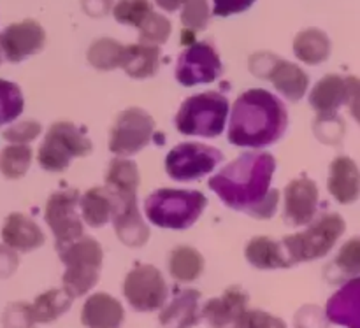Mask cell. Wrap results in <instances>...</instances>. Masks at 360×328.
Listing matches in <instances>:
<instances>
[{
	"label": "cell",
	"mask_w": 360,
	"mask_h": 328,
	"mask_svg": "<svg viewBox=\"0 0 360 328\" xmlns=\"http://www.w3.org/2000/svg\"><path fill=\"white\" fill-rule=\"evenodd\" d=\"M276 160L269 153H245L210 179V188L234 211L257 220L273 218L280 193L271 188Z\"/></svg>",
	"instance_id": "1"
},
{
	"label": "cell",
	"mask_w": 360,
	"mask_h": 328,
	"mask_svg": "<svg viewBox=\"0 0 360 328\" xmlns=\"http://www.w3.org/2000/svg\"><path fill=\"white\" fill-rule=\"evenodd\" d=\"M288 112L283 102L267 90H248L234 102L229 140L239 147H267L283 137Z\"/></svg>",
	"instance_id": "2"
},
{
	"label": "cell",
	"mask_w": 360,
	"mask_h": 328,
	"mask_svg": "<svg viewBox=\"0 0 360 328\" xmlns=\"http://www.w3.org/2000/svg\"><path fill=\"white\" fill-rule=\"evenodd\" d=\"M207 199L190 190H157L144 200V213L151 225L171 230H185L195 225L206 207Z\"/></svg>",
	"instance_id": "3"
},
{
	"label": "cell",
	"mask_w": 360,
	"mask_h": 328,
	"mask_svg": "<svg viewBox=\"0 0 360 328\" xmlns=\"http://www.w3.org/2000/svg\"><path fill=\"white\" fill-rule=\"evenodd\" d=\"M345 228L347 225L343 218L338 213H329L319 220H313L304 232L281 239V246L290 265L326 256L345 234Z\"/></svg>",
	"instance_id": "4"
},
{
	"label": "cell",
	"mask_w": 360,
	"mask_h": 328,
	"mask_svg": "<svg viewBox=\"0 0 360 328\" xmlns=\"http://www.w3.org/2000/svg\"><path fill=\"white\" fill-rule=\"evenodd\" d=\"M227 116V97L218 91H207L183 102L176 114V129L185 136L218 137L224 132Z\"/></svg>",
	"instance_id": "5"
},
{
	"label": "cell",
	"mask_w": 360,
	"mask_h": 328,
	"mask_svg": "<svg viewBox=\"0 0 360 328\" xmlns=\"http://www.w3.org/2000/svg\"><path fill=\"white\" fill-rule=\"evenodd\" d=\"M58 253L65 265L63 290L72 299L88 294L98 281V270L102 267L101 244L95 239L83 235Z\"/></svg>",
	"instance_id": "6"
},
{
	"label": "cell",
	"mask_w": 360,
	"mask_h": 328,
	"mask_svg": "<svg viewBox=\"0 0 360 328\" xmlns=\"http://www.w3.org/2000/svg\"><path fill=\"white\" fill-rule=\"evenodd\" d=\"M91 140L70 122H56L46 132L39 147L37 160L44 171L62 172L74 158L91 153Z\"/></svg>",
	"instance_id": "7"
},
{
	"label": "cell",
	"mask_w": 360,
	"mask_h": 328,
	"mask_svg": "<svg viewBox=\"0 0 360 328\" xmlns=\"http://www.w3.org/2000/svg\"><path fill=\"white\" fill-rule=\"evenodd\" d=\"M224 160L221 151L200 143H183L172 147L165 158V171L176 181H195L210 174Z\"/></svg>",
	"instance_id": "8"
},
{
	"label": "cell",
	"mask_w": 360,
	"mask_h": 328,
	"mask_svg": "<svg viewBox=\"0 0 360 328\" xmlns=\"http://www.w3.org/2000/svg\"><path fill=\"white\" fill-rule=\"evenodd\" d=\"M153 132L155 122L146 111L139 107L125 109L111 129L109 150L118 157H132L151 143Z\"/></svg>",
	"instance_id": "9"
},
{
	"label": "cell",
	"mask_w": 360,
	"mask_h": 328,
	"mask_svg": "<svg viewBox=\"0 0 360 328\" xmlns=\"http://www.w3.org/2000/svg\"><path fill=\"white\" fill-rule=\"evenodd\" d=\"M250 70L259 77H267L278 91L288 100L297 102L306 95L309 86V77L301 67L276 58L271 53H257L250 60Z\"/></svg>",
	"instance_id": "10"
},
{
	"label": "cell",
	"mask_w": 360,
	"mask_h": 328,
	"mask_svg": "<svg viewBox=\"0 0 360 328\" xmlns=\"http://www.w3.org/2000/svg\"><path fill=\"white\" fill-rule=\"evenodd\" d=\"M79 199L77 190H65V192L53 193L46 204V223L55 235L58 251L76 239L83 237L84 227L81 216L77 214Z\"/></svg>",
	"instance_id": "11"
},
{
	"label": "cell",
	"mask_w": 360,
	"mask_h": 328,
	"mask_svg": "<svg viewBox=\"0 0 360 328\" xmlns=\"http://www.w3.org/2000/svg\"><path fill=\"white\" fill-rule=\"evenodd\" d=\"M123 294L136 311H157L165 304L167 284L157 267L139 265L127 274Z\"/></svg>",
	"instance_id": "12"
},
{
	"label": "cell",
	"mask_w": 360,
	"mask_h": 328,
	"mask_svg": "<svg viewBox=\"0 0 360 328\" xmlns=\"http://www.w3.org/2000/svg\"><path fill=\"white\" fill-rule=\"evenodd\" d=\"M224 72L221 60L213 46L207 42H192L179 55L176 65V79L183 86L213 83Z\"/></svg>",
	"instance_id": "13"
},
{
	"label": "cell",
	"mask_w": 360,
	"mask_h": 328,
	"mask_svg": "<svg viewBox=\"0 0 360 328\" xmlns=\"http://www.w3.org/2000/svg\"><path fill=\"white\" fill-rule=\"evenodd\" d=\"M46 32L37 21L25 20L13 23L0 34V51L6 60L18 63L44 48Z\"/></svg>",
	"instance_id": "14"
},
{
	"label": "cell",
	"mask_w": 360,
	"mask_h": 328,
	"mask_svg": "<svg viewBox=\"0 0 360 328\" xmlns=\"http://www.w3.org/2000/svg\"><path fill=\"white\" fill-rule=\"evenodd\" d=\"M134 200H137V197H122L109 186H95L79 199L83 221L94 228L104 227L105 223L115 220L125 204Z\"/></svg>",
	"instance_id": "15"
},
{
	"label": "cell",
	"mask_w": 360,
	"mask_h": 328,
	"mask_svg": "<svg viewBox=\"0 0 360 328\" xmlns=\"http://www.w3.org/2000/svg\"><path fill=\"white\" fill-rule=\"evenodd\" d=\"M319 209V186L313 179L297 178L285 188L283 218L288 225L301 227L315 220Z\"/></svg>",
	"instance_id": "16"
},
{
	"label": "cell",
	"mask_w": 360,
	"mask_h": 328,
	"mask_svg": "<svg viewBox=\"0 0 360 328\" xmlns=\"http://www.w3.org/2000/svg\"><path fill=\"white\" fill-rule=\"evenodd\" d=\"M347 100V83L345 77L338 74H327L323 76L309 95V104L319 114V123L340 122L338 111Z\"/></svg>",
	"instance_id": "17"
},
{
	"label": "cell",
	"mask_w": 360,
	"mask_h": 328,
	"mask_svg": "<svg viewBox=\"0 0 360 328\" xmlns=\"http://www.w3.org/2000/svg\"><path fill=\"white\" fill-rule=\"evenodd\" d=\"M326 316L336 325L360 328V276L348 281L329 299Z\"/></svg>",
	"instance_id": "18"
},
{
	"label": "cell",
	"mask_w": 360,
	"mask_h": 328,
	"mask_svg": "<svg viewBox=\"0 0 360 328\" xmlns=\"http://www.w3.org/2000/svg\"><path fill=\"white\" fill-rule=\"evenodd\" d=\"M2 241L14 251H34L44 244L46 237L32 218L21 213H13L6 218L2 227Z\"/></svg>",
	"instance_id": "19"
},
{
	"label": "cell",
	"mask_w": 360,
	"mask_h": 328,
	"mask_svg": "<svg viewBox=\"0 0 360 328\" xmlns=\"http://www.w3.org/2000/svg\"><path fill=\"white\" fill-rule=\"evenodd\" d=\"M248 297L241 288H229L221 297L211 299L204 306V318L207 320L213 328H229L234 327L243 313L246 311Z\"/></svg>",
	"instance_id": "20"
},
{
	"label": "cell",
	"mask_w": 360,
	"mask_h": 328,
	"mask_svg": "<svg viewBox=\"0 0 360 328\" xmlns=\"http://www.w3.org/2000/svg\"><path fill=\"white\" fill-rule=\"evenodd\" d=\"M329 192L340 204H354L360 197V171L350 157H338L330 164Z\"/></svg>",
	"instance_id": "21"
},
{
	"label": "cell",
	"mask_w": 360,
	"mask_h": 328,
	"mask_svg": "<svg viewBox=\"0 0 360 328\" xmlns=\"http://www.w3.org/2000/svg\"><path fill=\"white\" fill-rule=\"evenodd\" d=\"M125 311L116 299L108 294H95L84 302L81 322L86 328H120Z\"/></svg>",
	"instance_id": "22"
},
{
	"label": "cell",
	"mask_w": 360,
	"mask_h": 328,
	"mask_svg": "<svg viewBox=\"0 0 360 328\" xmlns=\"http://www.w3.org/2000/svg\"><path fill=\"white\" fill-rule=\"evenodd\" d=\"M160 65V49L155 44H129L123 51V60L120 69L125 70L134 79H146L157 74Z\"/></svg>",
	"instance_id": "23"
},
{
	"label": "cell",
	"mask_w": 360,
	"mask_h": 328,
	"mask_svg": "<svg viewBox=\"0 0 360 328\" xmlns=\"http://www.w3.org/2000/svg\"><path fill=\"white\" fill-rule=\"evenodd\" d=\"M199 299L197 290H183L162 311L160 323L164 328H192L199 323Z\"/></svg>",
	"instance_id": "24"
},
{
	"label": "cell",
	"mask_w": 360,
	"mask_h": 328,
	"mask_svg": "<svg viewBox=\"0 0 360 328\" xmlns=\"http://www.w3.org/2000/svg\"><path fill=\"white\" fill-rule=\"evenodd\" d=\"M112 225H115V232L120 241L129 248H141L150 239V228L141 218L137 200L125 204L112 220Z\"/></svg>",
	"instance_id": "25"
},
{
	"label": "cell",
	"mask_w": 360,
	"mask_h": 328,
	"mask_svg": "<svg viewBox=\"0 0 360 328\" xmlns=\"http://www.w3.org/2000/svg\"><path fill=\"white\" fill-rule=\"evenodd\" d=\"M246 260L257 269H288V262L285 249L281 246V241H274L271 237H255L246 244L245 249Z\"/></svg>",
	"instance_id": "26"
},
{
	"label": "cell",
	"mask_w": 360,
	"mask_h": 328,
	"mask_svg": "<svg viewBox=\"0 0 360 328\" xmlns=\"http://www.w3.org/2000/svg\"><path fill=\"white\" fill-rule=\"evenodd\" d=\"M294 55L308 65H319L330 55L329 37L319 28H306L295 35Z\"/></svg>",
	"instance_id": "27"
},
{
	"label": "cell",
	"mask_w": 360,
	"mask_h": 328,
	"mask_svg": "<svg viewBox=\"0 0 360 328\" xmlns=\"http://www.w3.org/2000/svg\"><path fill=\"white\" fill-rule=\"evenodd\" d=\"M139 179L141 176L137 165L123 157L115 158L105 172V186L115 190L122 197H137Z\"/></svg>",
	"instance_id": "28"
},
{
	"label": "cell",
	"mask_w": 360,
	"mask_h": 328,
	"mask_svg": "<svg viewBox=\"0 0 360 328\" xmlns=\"http://www.w3.org/2000/svg\"><path fill=\"white\" fill-rule=\"evenodd\" d=\"M204 270V258L197 249L190 246H179L172 249L169 256V273L176 281L190 283L195 281Z\"/></svg>",
	"instance_id": "29"
},
{
	"label": "cell",
	"mask_w": 360,
	"mask_h": 328,
	"mask_svg": "<svg viewBox=\"0 0 360 328\" xmlns=\"http://www.w3.org/2000/svg\"><path fill=\"white\" fill-rule=\"evenodd\" d=\"M74 299L65 290H49L39 295L30 306L35 323H51L70 309Z\"/></svg>",
	"instance_id": "30"
},
{
	"label": "cell",
	"mask_w": 360,
	"mask_h": 328,
	"mask_svg": "<svg viewBox=\"0 0 360 328\" xmlns=\"http://www.w3.org/2000/svg\"><path fill=\"white\" fill-rule=\"evenodd\" d=\"M125 46L115 39H98L88 49V62L98 70H115L122 65Z\"/></svg>",
	"instance_id": "31"
},
{
	"label": "cell",
	"mask_w": 360,
	"mask_h": 328,
	"mask_svg": "<svg viewBox=\"0 0 360 328\" xmlns=\"http://www.w3.org/2000/svg\"><path fill=\"white\" fill-rule=\"evenodd\" d=\"M32 164V150L28 144H11L0 153V172L7 179H20Z\"/></svg>",
	"instance_id": "32"
},
{
	"label": "cell",
	"mask_w": 360,
	"mask_h": 328,
	"mask_svg": "<svg viewBox=\"0 0 360 328\" xmlns=\"http://www.w3.org/2000/svg\"><path fill=\"white\" fill-rule=\"evenodd\" d=\"M25 100L20 86L11 81L0 79V126L13 123L23 112Z\"/></svg>",
	"instance_id": "33"
},
{
	"label": "cell",
	"mask_w": 360,
	"mask_h": 328,
	"mask_svg": "<svg viewBox=\"0 0 360 328\" xmlns=\"http://www.w3.org/2000/svg\"><path fill=\"white\" fill-rule=\"evenodd\" d=\"M151 11L153 6L150 0H118L112 7V16L118 23L139 28Z\"/></svg>",
	"instance_id": "34"
},
{
	"label": "cell",
	"mask_w": 360,
	"mask_h": 328,
	"mask_svg": "<svg viewBox=\"0 0 360 328\" xmlns=\"http://www.w3.org/2000/svg\"><path fill=\"white\" fill-rule=\"evenodd\" d=\"M171 30H172L171 21H169L165 16H162V14L151 11V13L148 14L146 20H144L139 27L141 42H146V44H155V46L164 44V42L169 39V35H171Z\"/></svg>",
	"instance_id": "35"
},
{
	"label": "cell",
	"mask_w": 360,
	"mask_h": 328,
	"mask_svg": "<svg viewBox=\"0 0 360 328\" xmlns=\"http://www.w3.org/2000/svg\"><path fill=\"white\" fill-rule=\"evenodd\" d=\"M181 11V23L185 30L190 32H200L207 27L210 23V6L207 0H185Z\"/></svg>",
	"instance_id": "36"
},
{
	"label": "cell",
	"mask_w": 360,
	"mask_h": 328,
	"mask_svg": "<svg viewBox=\"0 0 360 328\" xmlns=\"http://www.w3.org/2000/svg\"><path fill=\"white\" fill-rule=\"evenodd\" d=\"M334 265L341 270V274L350 277L360 276V237L350 239L341 246Z\"/></svg>",
	"instance_id": "37"
},
{
	"label": "cell",
	"mask_w": 360,
	"mask_h": 328,
	"mask_svg": "<svg viewBox=\"0 0 360 328\" xmlns=\"http://www.w3.org/2000/svg\"><path fill=\"white\" fill-rule=\"evenodd\" d=\"M35 322L32 316L30 304H11L4 313V327L6 328H34Z\"/></svg>",
	"instance_id": "38"
},
{
	"label": "cell",
	"mask_w": 360,
	"mask_h": 328,
	"mask_svg": "<svg viewBox=\"0 0 360 328\" xmlns=\"http://www.w3.org/2000/svg\"><path fill=\"white\" fill-rule=\"evenodd\" d=\"M234 328H287V325L280 318H274L264 311H248L246 309Z\"/></svg>",
	"instance_id": "39"
},
{
	"label": "cell",
	"mask_w": 360,
	"mask_h": 328,
	"mask_svg": "<svg viewBox=\"0 0 360 328\" xmlns=\"http://www.w3.org/2000/svg\"><path fill=\"white\" fill-rule=\"evenodd\" d=\"M41 133V125L37 122H21L4 132V139L13 144H28Z\"/></svg>",
	"instance_id": "40"
},
{
	"label": "cell",
	"mask_w": 360,
	"mask_h": 328,
	"mask_svg": "<svg viewBox=\"0 0 360 328\" xmlns=\"http://www.w3.org/2000/svg\"><path fill=\"white\" fill-rule=\"evenodd\" d=\"M253 4H255V0H213V14L227 18L232 14L245 13Z\"/></svg>",
	"instance_id": "41"
},
{
	"label": "cell",
	"mask_w": 360,
	"mask_h": 328,
	"mask_svg": "<svg viewBox=\"0 0 360 328\" xmlns=\"http://www.w3.org/2000/svg\"><path fill=\"white\" fill-rule=\"evenodd\" d=\"M345 83H347V100H345V104L348 105L350 114L360 125V77L348 76L345 77Z\"/></svg>",
	"instance_id": "42"
},
{
	"label": "cell",
	"mask_w": 360,
	"mask_h": 328,
	"mask_svg": "<svg viewBox=\"0 0 360 328\" xmlns=\"http://www.w3.org/2000/svg\"><path fill=\"white\" fill-rule=\"evenodd\" d=\"M18 256L14 249L0 246V277H7L16 270Z\"/></svg>",
	"instance_id": "43"
},
{
	"label": "cell",
	"mask_w": 360,
	"mask_h": 328,
	"mask_svg": "<svg viewBox=\"0 0 360 328\" xmlns=\"http://www.w3.org/2000/svg\"><path fill=\"white\" fill-rule=\"evenodd\" d=\"M112 0H83V7L91 16H102L111 9Z\"/></svg>",
	"instance_id": "44"
},
{
	"label": "cell",
	"mask_w": 360,
	"mask_h": 328,
	"mask_svg": "<svg viewBox=\"0 0 360 328\" xmlns=\"http://www.w3.org/2000/svg\"><path fill=\"white\" fill-rule=\"evenodd\" d=\"M155 4L167 13H174L185 4V0H155Z\"/></svg>",
	"instance_id": "45"
},
{
	"label": "cell",
	"mask_w": 360,
	"mask_h": 328,
	"mask_svg": "<svg viewBox=\"0 0 360 328\" xmlns=\"http://www.w3.org/2000/svg\"><path fill=\"white\" fill-rule=\"evenodd\" d=\"M302 315H304L306 316V318L304 320H308V323H311V320H309V315H308V308H304V309H302ZM320 320H322V318H319V320H316V325H323V323L322 322H320ZM309 328V327H308ZM320 328V327H319Z\"/></svg>",
	"instance_id": "46"
},
{
	"label": "cell",
	"mask_w": 360,
	"mask_h": 328,
	"mask_svg": "<svg viewBox=\"0 0 360 328\" xmlns=\"http://www.w3.org/2000/svg\"><path fill=\"white\" fill-rule=\"evenodd\" d=\"M0 62H2V56H0Z\"/></svg>",
	"instance_id": "47"
}]
</instances>
